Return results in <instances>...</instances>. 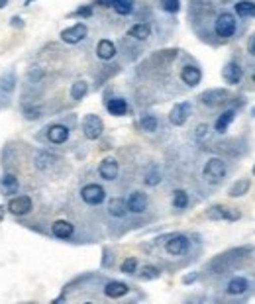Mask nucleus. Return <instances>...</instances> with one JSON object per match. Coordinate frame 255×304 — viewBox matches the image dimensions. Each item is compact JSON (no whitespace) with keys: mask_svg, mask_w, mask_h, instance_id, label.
Returning a JSON list of instances; mask_svg holds the SVG:
<instances>
[{"mask_svg":"<svg viewBox=\"0 0 255 304\" xmlns=\"http://www.w3.org/2000/svg\"><path fill=\"white\" fill-rule=\"evenodd\" d=\"M81 198H83L87 204H90V206H98V204H102V202H104L106 193L100 184L90 182V184H87V186H83V191H81Z\"/></svg>","mask_w":255,"mask_h":304,"instance_id":"39448f33","label":"nucleus"},{"mask_svg":"<svg viewBox=\"0 0 255 304\" xmlns=\"http://www.w3.org/2000/svg\"><path fill=\"white\" fill-rule=\"evenodd\" d=\"M236 14L241 16V18H251V16H255V2H251V0H240L236 4Z\"/></svg>","mask_w":255,"mask_h":304,"instance_id":"bb28decb","label":"nucleus"},{"mask_svg":"<svg viewBox=\"0 0 255 304\" xmlns=\"http://www.w3.org/2000/svg\"><path fill=\"white\" fill-rule=\"evenodd\" d=\"M14 89H16V73L14 71H8V73H4V75L0 77V92L10 94Z\"/></svg>","mask_w":255,"mask_h":304,"instance_id":"a878e982","label":"nucleus"},{"mask_svg":"<svg viewBox=\"0 0 255 304\" xmlns=\"http://www.w3.org/2000/svg\"><path fill=\"white\" fill-rule=\"evenodd\" d=\"M198 100H200L204 106H210V108L222 106V104H226V102L230 100V92L226 91V89H208V91H204L200 94Z\"/></svg>","mask_w":255,"mask_h":304,"instance_id":"f03ea898","label":"nucleus"},{"mask_svg":"<svg viewBox=\"0 0 255 304\" xmlns=\"http://www.w3.org/2000/svg\"><path fill=\"white\" fill-rule=\"evenodd\" d=\"M253 175H255V165H253Z\"/></svg>","mask_w":255,"mask_h":304,"instance_id":"c03bdc74","label":"nucleus"},{"mask_svg":"<svg viewBox=\"0 0 255 304\" xmlns=\"http://www.w3.org/2000/svg\"><path fill=\"white\" fill-rule=\"evenodd\" d=\"M102 132H104V124L100 120V116H96V114L85 116V120H83V134H85L87 139H98V137L102 136Z\"/></svg>","mask_w":255,"mask_h":304,"instance_id":"20e7f679","label":"nucleus"},{"mask_svg":"<svg viewBox=\"0 0 255 304\" xmlns=\"http://www.w3.org/2000/svg\"><path fill=\"white\" fill-rule=\"evenodd\" d=\"M90 14H92V8H90V6H85V8H79V10L75 12V16H85V18H87V16H90Z\"/></svg>","mask_w":255,"mask_h":304,"instance_id":"4c0bfd02","label":"nucleus"},{"mask_svg":"<svg viewBox=\"0 0 255 304\" xmlns=\"http://www.w3.org/2000/svg\"><path fill=\"white\" fill-rule=\"evenodd\" d=\"M145 184H150V186H155V184H159L161 181V175H159V171L157 169H150L148 173H145Z\"/></svg>","mask_w":255,"mask_h":304,"instance_id":"f704fd0d","label":"nucleus"},{"mask_svg":"<svg viewBox=\"0 0 255 304\" xmlns=\"http://www.w3.org/2000/svg\"><path fill=\"white\" fill-rule=\"evenodd\" d=\"M251 116H255V108H253V110H251Z\"/></svg>","mask_w":255,"mask_h":304,"instance_id":"37998d69","label":"nucleus"},{"mask_svg":"<svg viewBox=\"0 0 255 304\" xmlns=\"http://www.w3.org/2000/svg\"><path fill=\"white\" fill-rule=\"evenodd\" d=\"M31 198L30 197H14L8 202V212L14 216H26L31 212Z\"/></svg>","mask_w":255,"mask_h":304,"instance_id":"6e6552de","label":"nucleus"},{"mask_svg":"<svg viewBox=\"0 0 255 304\" xmlns=\"http://www.w3.org/2000/svg\"><path fill=\"white\" fill-rule=\"evenodd\" d=\"M130 212L128 210V200H124V198H110V202H108V214L110 216H114V218H124L126 214Z\"/></svg>","mask_w":255,"mask_h":304,"instance_id":"2eb2a0df","label":"nucleus"},{"mask_svg":"<svg viewBox=\"0 0 255 304\" xmlns=\"http://www.w3.org/2000/svg\"><path fill=\"white\" fill-rule=\"evenodd\" d=\"M247 49H249V53L255 57V33L251 35V40H249V44H247Z\"/></svg>","mask_w":255,"mask_h":304,"instance_id":"58836bf2","label":"nucleus"},{"mask_svg":"<svg viewBox=\"0 0 255 304\" xmlns=\"http://www.w3.org/2000/svg\"><path fill=\"white\" fill-rule=\"evenodd\" d=\"M180 79H183L185 85L196 87V85L200 83V79H202V71H200L198 67H195V65H187V67H183V71H180Z\"/></svg>","mask_w":255,"mask_h":304,"instance_id":"f8f14e48","label":"nucleus"},{"mask_svg":"<svg viewBox=\"0 0 255 304\" xmlns=\"http://www.w3.org/2000/svg\"><path fill=\"white\" fill-rule=\"evenodd\" d=\"M249 287V283L243 279V277H234L230 283H228V294H243Z\"/></svg>","mask_w":255,"mask_h":304,"instance_id":"b1692460","label":"nucleus"},{"mask_svg":"<svg viewBox=\"0 0 255 304\" xmlns=\"http://www.w3.org/2000/svg\"><path fill=\"white\" fill-rule=\"evenodd\" d=\"M161 8L169 14H175V12H179L180 0H161Z\"/></svg>","mask_w":255,"mask_h":304,"instance_id":"473e14b6","label":"nucleus"},{"mask_svg":"<svg viewBox=\"0 0 255 304\" xmlns=\"http://www.w3.org/2000/svg\"><path fill=\"white\" fill-rule=\"evenodd\" d=\"M12 24H14V26H24V20H20V18H12Z\"/></svg>","mask_w":255,"mask_h":304,"instance_id":"a19ab883","label":"nucleus"},{"mask_svg":"<svg viewBox=\"0 0 255 304\" xmlns=\"http://www.w3.org/2000/svg\"><path fill=\"white\" fill-rule=\"evenodd\" d=\"M51 232H53V236L59 238V240H69V238L73 236L75 228H73V224L67 222V220H57V222H53Z\"/></svg>","mask_w":255,"mask_h":304,"instance_id":"4468645a","label":"nucleus"},{"mask_svg":"<svg viewBox=\"0 0 255 304\" xmlns=\"http://www.w3.org/2000/svg\"><path fill=\"white\" fill-rule=\"evenodd\" d=\"M234 118H236V112H234V110H226L222 116H218V120L214 124V130H216L218 134H224L226 130L230 128V124L234 122Z\"/></svg>","mask_w":255,"mask_h":304,"instance_id":"4be33fe9","label":"nucleus"},{"mask_svg":"<svg viewBox=\"0 0 255 304\" xmlns=\"http://www.w3.org/2000/svg\"><path fill=\"white\" fill-rule=\"evenodd\" d=\"M106 110L112 114V116H124L128 112V104L124 98H110L106 102Z\"/></svg>","mask_w":255,"mask_h":304,"instance_id":"aec40b11","label":"nucleus"},{"mask_svg":"<svg viewBox=\"0 0 255 304\" xmlns=\"http://www.w3.org/2000/svg\"><path fill=\"white\" fill-rule=\"evenodd\" d=\"M112 8L120 16H128L132 14V10H134V0H114Z\"/></svg>","mask_w":255,"mask_h":304,"instance_id":"c85d7f7f","label":"nucleus"},{"mask_svg":"<svg viewBox=\"0 0 255 304\" xmlns=\"http://www.w3.org/2000/svg\"><path fill=\"white\" fill-rule=\"evenodd\" d=\"M128 35L134 37V40H139V42H145L151 35V28L150 24H135L128 30Z\"/></svg>","mask_w":255,"mask_h":304,"instance_id":"412c9836","label":"nucleus"},{"mask_svg":"<svg viewBox=\"0 0 255 304\" xmlns=\"http://www.w3.org/2000/svg\"><path fill=\"white\" fill-rule=\"evenodd\" d=\"M120 173V167H118V161L116 159H104L100 165H98V175L104 179V181H114Z\"/></svg>","mask_w":255,"mask_h":304,"instance_id":"9d476101","label":"nucleus"},{"mask_svg":"<svg viewBox=\"0 0 255 304\" xmlns=\"http://www.w3.org/2000/svg\"><path fill=\"white\" fill-rule=\"evenodd\" d=\"M47 139L51 143H65L69 139V128L63 126V124H53L49 130H47Z\"/></svg>","mask_w":255,"mask_h":304,"instance_id":"ddd939ff","label":"nucleus"},{"mask_svg":"<svg viewBox=\"0 0 255 304\" xmlns=\"http://www.w3.org/2000/svg\"><path fill=\"white\" fill-rule=\"evenodd\" d=\"M202 175H204V179L208 182L216 184V182H220L226 177V163L222 159H218V157H212V159L206 161V165L202 169Z\"/></svg>","mask_w":255,"mask_h":304,"instance_id":"f257e3e1","label":"nucleus"},{"mask_svg":"<svg viewBox=\"0 0 255 304\" xmlns=\"http://www.w3.org/2000/svg\"><path fill=\"white\" fill-rule=\"evenodd\" d=\"M87 26L85 24H75V26H71V28H65V30L61 31V40L65 42V44H69V46H75V44H81L85 37H87Z\"/></svg>","mask_w":255,"mask_h":304,"instance_id":"423d86ee","label":"nucleus"},{"mask_svg":"<svg viewBox=\"0 0 255 304\" xmlns=\"http://www.w3.org/2000/svg\"><path fill=\"white\" fill-rule=\"evenodd\" d=\"M236 28H238L236 18L232 14H228V12H222L214 22V30H216V33L220 37H232L236 33Z\"/></svg>","mask_w":255,"mask_h":304,"instance_id":"7ed1b4c3","label":"nucleus"},{"mask_svg":"<svg viewBox=\"0 0 255 304\" xmlns=\"http://www.w3.org/2000/svg\"><path fill=\"white\" fill-rule=\"evenodd\" d=\"M55 161H57V159L47 151H40L38 155H35V167L40 169V171H47V169H51Z\"/></svg>","mask_w":255,"mask_h":304,"instance_id":"393cba45","label":"nucleus"},{"mask_svg":"<svg viewBox=\"0 0 255 304\" xmlns=\"http://www.w3.org/2000/svg\"><path fill=\"white\" fill-rule=\"evenodd\" d=\"M6 2H8V0H0V8H4V6H6Z\"/></svg>","mask_w":255,"mask_h":304,"instance_id":"79ce46f5","label":"nucleus"},{"mask_svg":"<svg viewBox=\"0 0 255 304\" xmlns=\"http://www.w3.org/2000/svg\"><path fill=\"white\" fill-rule=\"evenodd\" d=\"M139 126H141V130H143V132H148V134H153V132L157 130V118L148 114V116H143V118H141Z\"/></svg>","mask_w":255,"mask_h":304,"instance_id":"7c9ffc66","label":"nucleus"},{"mask_svg":"<svg viewBox=\"0 0 255 304\" xmlns=\"http://www.w3.org/2000/svg\"><path fill=\"white\" fill-rule=\"evenodd\" d=\"M18 186H20V182H18L16 175H12V173H6V175L0 179V193H2V195H16V193H18Z\"/></svg>","mask_w":255,"mask_h":304,"instance_id":"a211bd4d","label":"nucleus"},{"mask_svg":"<svg viewBox=\"0 0 255 304\" xmlns=\"http://www.w3.org/2000/svg\"><path fill=\"white\" fill-rule=\"evenodd\" d=\"M128 285L126 283H120V281H110L104 287V294L108 298H120L124 294H128Z\"/></svg>","mask_w":255,"mask_h":304,"instance_id":"6ab92c4d","label":"nucleus"},{"mask_svg":"<svg viewBox=\"0 0 255 304\" xmlns=\"http://www.w3.org/2000/svg\"><path fill=\"white\" fill-rule=\"evenodd\" d=\"M251 188V181L249 179H240V181H236L232 186H230V197H234V198H240L243 197V195H247V191Z\"/></svg>","mask_w":255,"mask_h":304,"instance_id":"5701e85b","label":"nucleus"},{"mask_svg":"<svg viewBox=\"0 0 255 304\" xmlns=\"http://www.w3.org/2000/svg\"><path fill=\"white\" fill-rule=\"evenodd\" d=\"M222 77H224V81L228 85H238L241 81V69L238 63H228L224 69H222Z\"/></svg>","mask_w":255,"mask_h":304,"instance_id":"dca6fc26","label":"nucleus"},{"mask_svg":"<svg viewBox=\"0 0 255 304\" xmlns=\"http://www.w3.org/2000/svg\"><path fill=\"white\" fill-rule=\"evenodd\" d=\"M206 136H208V126H206V124H200V126L196 128V137L202 139V137H206Z\"/></svg>","mask_w":255,"mask_h":304,"instance_id":"e433bc0d","label":"nucleus"},{"mask_svg":"<svg viewBox=\"0 0 255 304\" xmlns=\"http://www.w3.org/2000/svg\"><path fill=\"white\" fill-rule=\"evenodd\" d=\"M137 271V259L135 257H128L124 263H122V273L126 275H132Z\"/></svg>","mask_w":255,"mask_h":304,"instance_id":"72a5a7b5","label":"nucleus"},{"mask_svg":"<svg viewBox=\"0 0 255 304\" xmlns=\"http://www.w3.org/2000/svg\"><path fill=\"white\" fill-rule=\"evenodd\" d=\"M173 206L179 208V210L187 208V206H189V195H187L185 191H175V193H173Z\"/></svg>","mask_w":255,"mask_h":304,"instance_id":"c756f323","label":"nucleus"},{"mask_svg":"<svg viewBox=\"0 0 255 304\" xmlns=\"http://www.w3.org/2000/svg\"><path fill=\"white\" fill-rule=\"evenodd\" d=\"M87 92H89L87 81H75L73 87H71V98H73V100H81V98L87 96Z\"/></svg>","mask_w":255,"mask_h":304,"instance_id":"cd10ccee","label":"nucleus"},{"mask_svg":"<svg viewBox=\"0 0 255 304\" xmlns=\"http://www.w3.org/2000/svg\"><path fill=\"white\" fill-rule=\"evenodd\" d=\"M145 208H148V197H145L141 191L132 193L130 198H128V210L134 214H141V212H145Z\"/></svg>","mask_w":255,"mask_h":304,"instance_id":"9b49d317","label":"nucleus"},{"mask_svg":"<svg viewBox=\"0 0 255 304\" xmlns=\"http://www.w3.org/2000/svg\"><path fill=\"white\" fill-rule=\"evenodd\" d=\"M253 81H255V73H253Z\"/></svg>","mask_w":255,"mask_h":304,"instance_id":"a18cd8bd","label":"nucleus"},{"mask_svg":"<svg viewBox=\"0 0 255 304\" xmlns=\"http://www.w3.org/2000/svg\"><path fill=\"white\" fill-rule=\"evenodd\" d=\"M189 247H191V242L187 236H175L165 245L167 253H171V255H185L189 251Z\"/></svg>","mask_w":255,"mask_h":304,"instance_id":"1a4fd4ad","label":"nucleus"},{"mask_svg":"<svg viewBox=\"0 0 255 304\" xmlns=\"http://www.w3.org/2000/svg\"><path fill=\"white\" fill-rule=\"evenodd\" d=\"M96 55H98V59L110 61L116 55V46H114L110 40H100V42L96 44Z\"/></svg>","mask_w":255,"mask_h":304,"instance_id":"f3484780","label":"nucleus"},{"mask_svg":"<svg viewBox=\"0 0 255 304\" xmlns=\"http://www.w3.org/2000/svg\"><path fill=\"white\" fill-rule=\"evenodd\" d=\"M139 277H141V279H145V281H153V279H157V277H159V269H157V267H153V265H145V267H141Z\"/></svg>","mask_w":255,"mask_h":304,"instance_id":"2f4dec72","label":"nucleus"},{"mask_svg":"<svg viewBox=\"0 0 255 304\" xmlns=\"http://www.w3.org/2000/svg\"><path fill=\"white\" fill-rule=\"evenodd\" d=\"M100 6H104V8H112V4H114V0H96Z\"/></svg>","mask_w":255,"mask_h":304,"instance_id":"ea45409f","label":"nucleus"},{"mask_svg":"<svg viewBox=\"0 0 255 304\" xmlns=\"http://www.w3.org/2000/svg\"><path fill=\"white\" fill-rule=\"evenodd\" d=\"M224 210H226V206H212V208H208L206 216H208L210 220H224Z\"/></svg>","mask_w":255,"mask_h":304,"instance_id":"c9c22d12","label":"nucleus"},{"mask_svg":"<svg viewBox=\"0 0 255 304\" xmlns=\"http://www.w3.org/2000/svg\"><path fill=\"white\" fill-rule=\"evenodd\" d=\"M191 112H193V106H191L189 102H180V104H175V106H173V110L169 112V122H171L173 126H183L185 122L189 120Z\"/></svg>","mask_w":255,"mask_h":304,"instance_id":"0eeeda50","label":"nucleus"}]
</instances>
